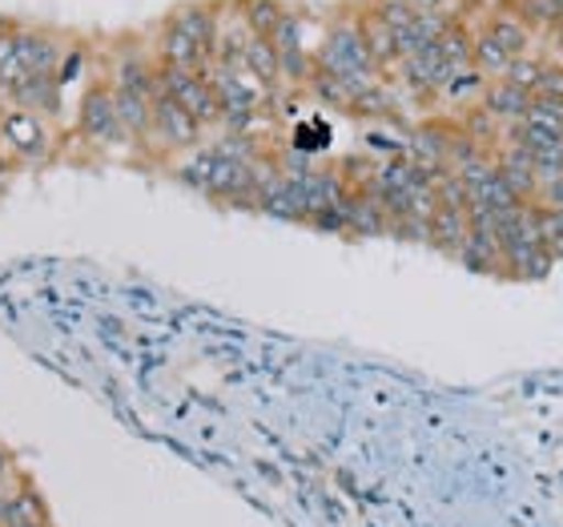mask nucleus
Masks as SVG:
<instances>
[{
	"label": "nucleus",
	"instance_id": "f257e3e1",
	"mask_svg": "<svg viewBox=\"0 0 563 527\" xmlns=\"http://www.w3.org/2000/svg\"><path fill=\"white\" fill-rule=\"evenodd\" d=\"M250 141L234 138L222 141V145H210V150H198L194 162L181 165L177 177L186 186L201 189L206 198L213 201H230V206H258V186L266 169L254 162V153L246 150Z\"/></svg>",
	"mask_w": 563,
	"mask_h": 527
},
{
	"label": "nucleus",
	"instance_id": "f03ea898",
	"mask_svg": "<svg viewBox=\"0 0 563 527\" xmlns=\"http://www.w3.org/2000/svg\"><path fill=\"white\" fill-rule=\"evenodd\" d=\"M318 69L334 73L339 81L354 85L358 94H371L383 85V73H378L375 57L366 53V41L358 33V21H334L322 36V45L314 53Z\"/></svg>",
	"mask_w": 563,
	"mask_h": 527
},
{
	"label": "nucleus",
	"instance_id": "7ed1b4c3",
	"mask_svg": "<svg viewBox=\"0 0 563 527\" xmlns=\"http://www.w3.org/2000/svg\"><path fill=\"white\" fill-rule=\"evenodd\" d=\"M57 57L60 53L48 36H36V33L0 36V89L12 97H21L33 81L53 77Z\"/></svg>",
	"mask_w": 563,
	"mask_h": 527
},
{
	"label": "nucleus",
	"instance_id": "20e7f679",
	"mask_svg": "<svg viewBox=\"0 0 563 527\" xmlns=\"http://www.w3.org/2000/svg\"><path fill=\"white\" fill-rule=\"evenodd\" d=\"M157 89L174 97L177 106L186 109V113L194 121H198L201 130H206V125H218V121H222V106H218V94H213L210 73H194V69H174V65H157Z\"/></svg>",
	"mask_w": 563,
	"mask_h": 527
},
{
	"label": "nucleus",
	"instance_id": "39448f33",
	"mask_svg": "<svg viewBox=\"0 0 563 527\" xmlns=\"http://www.w3.org/2000/svg\"><path fill=\"white\" fill-rule=\"evenodd\" d=\"M77 125L89 141L97 145H113V141H125V125L118 118V101H113V85H89L77 106Z\"/></svg>",
	"mask_w": 563,
	"mask_h": 527
},
{
	"label": "nucleus",
	"instance_id": "423d86ee",
	"mask_svg": "<svg viewBox=\"0 0 563 527\" xmlns=\"http://www.w3.org/2000/svg\"><path fill=\"white\" fill-rule=\"evenodd\" d=\"M150 138L162 145V150H194L201 138V125L189 118L186 109L177 106L169 94H157L153 97V125H150Z\"/></svg>",
	"mask_w": 563,
	"mask_h": 527
},
{
	"label": "nucleus",
	"instance_id": "0eeeda50",
	"mask_svg": "<svg viewBox=\"0 0 563 527\" xmlns=\"http://www.w3.org/2000/svg\"><path fill=\"white\" fill-rule=\"evenodd\" d=\"M271 45H274V53H278V69H282L286 81H310V73H314V57H306L302 21H298L294 12H286V17L278 21Z\"/></svg>",
	"mask_w": 563,
	"mask_h": 527
},
{
	"label": "nucleus",
	"instance_id": "6e6552de",
	"mask_svg": "<svg viewBox=\"0 0 563 527\" xmlns=\"http://www.w3.org/2000/svg\"><path fill=\"white\" fill-rule=\"evenodd\" d=\"M479 106L487 109L504 130H511V125H519V121L528 118L531 94L528 89H519L516 81H507V77H495V81H487V89H483Z\"/></svg>",
	"mask_w": 563,
	"mask_h": 527
},
{
	"label": "nucleus",
	"instance_id": "1a4fd4ad",
	"mask_svg": "<svg viewBox=\"0 0 563 527\" xmlns=\"http://www.w3.org/2000/svg\"><path fill=\"white\" fill-rule=\"evenodd\" d=\"M492 153H495L499 174L507 177V186L516 189L523 201H531V206H536V198H540V169H536V162H531L519 145H511V141H504V145H499V150H492Z\"/></svg>",
	"mask_w": 563,
	"mask_h": 527
},
{
	"label": "nucleus",
	"instance_id": "9d476101",
	"mask_svg": "<svg viewBox=\"0 0 563 527\" xmlns=\"http://www.w3.org/2000/svg\"><path fill=\"white\" fill-rule=\"evenodd\" d=\"M471 234L467 210H451V206H434L431 226H427V246H434L446 259H459V250Z\"/></svg>",
	"mask_w": 563,
	"mask_h": 527
},
{
	"label": "nucleus",
	"instance_id": "9b49d317",
	"mask_svg": "<svg viewBox=\"0 0 563 527\" xmlns=\"http://www.w3.org/2000/svg\"><path fill=\"white\" fill-rule=\"evenodd\" d=\"M358 33H363L366 53L375 57V65H378V73H383V77H387L390 69H399V61H402L399 41H395V33H390L387 21H383L375 9H366L363 17H358Z\"/></svg>",
	"mask_w": 563,
	"mask_h": 527
},
{
	"label": "nucleus",
	"instance_id": "f8f14e48",
	"mask_svg": "<svg viewBox=\"0 0 563 527\" xmlns=\"http://www.w3.org/2000/svg\"><path fill=\"white\" fill-rule=\"evenodd\" d=\"M157 61H162V65H174V69L210 73L213 53H206L198 41H189L186 33H177V29H169V24H165L162 41H157Z\"/></svg>",
	"mask_w": 563,
	"mask_h": 527
},
{
	"label": "nucleus",
	"instance_id": "ddd939ff",
	"mask_svg": "<svg viewBox=\"0 0 563 527\" xmlns=\"http://www.w3.org/2000/svg\"><path fill=\"white\" fill-rule=\"evenodd\" d=\"M165 24L177 29V33H186L189 41H198L206 53H218V17H213L210 4H181Z\"/></svg>",
	"mask_w": 563,
	"mask_h": 527
},
{
	"label": "nucleus",
	"instance_id": "4468645a",
	"mask_svg": "<svg viewBox=\"0 0 563 527\" xmlns=\"http://www.w3.org/2000/svg\"><path fill=\"white\" fill-rule=\"evenodd\" d=\"M495 9L511 12L519 24H528L531 33H548V36H552L555 29L563 24L560 0H499Z\"/></svg>",
	"mask_w": 563,
	"mask_h": 527
},
{
	"label": "nucleus",
	"instance_id": "2eb2a0df",
	"mask_svg": "<svg viewBox=\"0 0 563 527\" xmlns=\"http://www.w3.org/2000/svg\"><path fill=\"white\" fill-rule=\"evenodd\" d=\"M0 527H53L45 495L36 492L29 475H21V487H16V495H12L9 516H4V524Z\"/></svg>",
	"mask_w": 563,
	"mask_h": 527
},
{
	"label": "nucleus",
	"instance_id": "dca6fc26",
	"mask_svg": "<svg viewBox=\"0 0 563 527\" xmlns=\"http://www.w3.org/2000/svg\"><path fill=\"white\" fill-rule=\"evenodd\" d=\"M471 65H475L487 81H495V77H507V69L516 65V57L499 45V36H495L487 24H479V29H475V48H471Z\"/></svg>",
	"mask_w": 563,
	"mask_h": 527
},
{
	"label": "nucleus",
	"instance_id": "f3484780",
	"mask_svg": "<svg viewBox=\"0 0 563 527\" xmlns=\"http://www.w3.org/2000/svg\"><path fill=\"white\" fill-rule=\"evenodd\" d=\"M113 101H118V118L125 125L133 141L137 138H150V125H153V97L137 94V89H125V85H113Z\"/></svg>",
	"mask_w": 563,
	"mask_h": 527
},
{
	"label": "nucleus",
	"instance_id": "a211bd4d",
	"mask_svg": "<svg viewBox=\"0 0 563 527\" xmlns=\"http://www.w3.org/2000/svg\"><path fill=\"white\" fill-rule=\"evenodd\" d=\"M4 138H9L12 150L24 153V157H41L48 145L45 125H41L36 113H9V118H4Z\"/></svg>",
	"mask_w": 563,
	"mask_h": 527
},
{
	"label": "nucleus",
	"instance_id": "6ab92c4d",
	"mask_svg": "<svg viewBox=\"0 0 563 527\" xmlns=\"http://www.w3.org/2000/svg\"><path fill=\"white\" fill-rule=\"evenodd\" d=\"M242 69L262 85V89H274L282 77L278 69V53L266 36H246V48H242Z\"/></svg>",
	"mask_w": 563,
	"mask_h": 527
},
{
	"label": "nucleus",
	"instance_id": "aec40b11",
	"mask_svg": "<svg viewBox=\"0 0 563 527\" xmlns=\"http://www.w3.org/2000/svg\"><path fill=\"white\" fill-rule=\"evenodd\" d=\"M487 29H492L495 36H499V45L511 53V57H528V53H536V33H531L528 24H519L511 12H504V9H495L492 17H487Z\"/></svg>",
	"mask_w": 563,
	"mask_h": 527
},
{
	"label": "nucleus",
	"instance_id": "412c9836",
	"mask_svg": "<svg viewBox=\"0 0 563 527\" xmlns=\"http://www.w3.org/2000/svg\"><path fill=\"white\" fill-rule=\"evenodd\" d=\"M434 48H439V57H443L451 69H467L471 48H475V33L467 29V21H463V17H455V21L443 29V36L434 41Z\"/></svg>",
	"mask_w": 563,
	"mask_h": 527
},
{
	"label": "nucleus",
	"instance_id": "4be33fe9",
	"mask_svg": "<svg viewBox=\"0 0 563 527\" xmlns=\"http://www.w3.org/2000/svg\"><path fill=\"white\" fill-rule=\"evenodd\" d=\"M238 9H242V24H246V33L266 36V41H271L274 29H278V21L286 17V9H282L278 0H242Z\"/></svg>",
	"mask_w": 563,
	"mask_h": 527
},
{
	"label": "nucleus",
	"instance_id": "5701e85b",
	"mask_svg": "<svg viewBox=\"0 0 563 527\" xmlns=\"http://www.w3.org/2000/svg\"><path fill=\"white\" fill-rule=\"evenodd\" d=\"M548 57H552V53H540V48H536V53H528V57H519L516 65L507 69V81H516L519 89H528V94L536 97V85H540Z\"/></svg>",
	"mask_w": 563,
	"mask_h": 527
},
{
	"label": "nucleus",
	"instance_id": "b1692460",
	"mask_svg": "<svg viewBox=\"0 0 563 527\" xmlns=\"http://www.w3.org/2000/svg\"><path fill=\"white\" fill-rule=\"evenodd\" d=\"M528 121H536V125H548V130L563 133V101H552V97H531Z\"/></svg>",
	"mask_w": 563,
	"mask_h": 527
},
{
	"label": "nucleus",
	"instance_id": "393cba45",
	"mask_svg": "<svg viewBox=\"0 0 563 527\" xmlns=\"http://www.w3.org/2000/svg\"><path fill=\"white\" fill-rule=\"evenodd\" d=\"M536 97H552V101H563V61L560 57H548L540 85H536Z\"/></svg>",
	"mask_w": 563,
	"mask_h": 527
},
{
	"label": "nucleus",
	"instance_id": "a878e982",
	"mask_svg": "<svg viewBox=\"0 0 563 527\" xmlns=\"http://www.w3.org/2000/svg\"><path fill=\"white\" fill-rule=\"evenodd\" d=\"M16 480H21V475H16V468H12V455L0 447V492H4V487H12Z\"/></svg>",
	"mask_w": 563,
	"mask_h": 527
},
{
	"label": "nucleus",
	"instance_id": "bb28decb",
	"mask_svg": "<svg viewBox=\"0 0 563 527\" xmlns=\"http://www.w3.org/2000/svg\"><path fill=\"white\" fill-rule=\"evenodd\" d=\"M402 4H411V9H419V12H451L446 0H402Z\"/></svg>",
	"mask_w": 563,
	"mask_h": 527
},
{
	"label": "nucleus",
	"instance_id": "cd10ccee",
	"mask_svg": "<svg viewBox=\"0 0 563 527\" xmlns=\"http://www.w3.org/2000/svg\"><path fill=\"white\" fill-rule=\"evenodd\" d=\"M552 45L560 48V61H563V29H555V33H552Z\"/></svg>",
	"mask_w": 563,
	"mask_h": 527
},
{
	"label": "nucleus",
	"instance_id": "c85d7f7f",
	"mask_svg": "<svg viewBox=\"0 0 563 527\" xmlns=\"http://www.w3.org/2000/svg\"><path fill=\"white\" fill-rule=\"evenodd\" d=\"M560 9H563V0H560Z\"/></svg>",
	"mask_w": 563,
	"mask_h": 527
}]
</instances>
